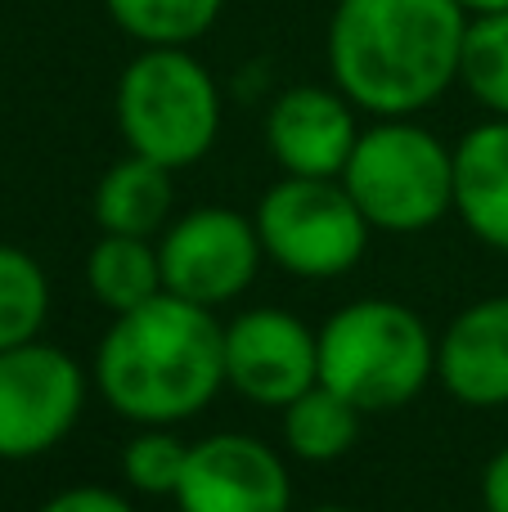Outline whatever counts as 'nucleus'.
Instances as JSON below:
<instances>
[{
  "mask_svg": "<svg viewBox=\"0 0 508 512\" xmlns=\"http://www.w3.org/2000/svg\"><path fill=\"white\" fill-rule=\"evenodd\" d=\"M468 9L459 0H338L329 68L338 90L374 117H410L459 81Z\"/></svg>",
  "mask_w": 508,
  "mask_h": 512,
  "instance_id": "obj_1",
  "label": "nucleus"
},
{
  "mask_svg": "<svg viewBox=\"0 0 508 512\" xmlns=\"http://www.w3.org/2000/svg\"><path fill=\"white\" fill-rule=\"evenodd\" d=\"M104 400L131 423L167 427L198 414L225 382V328L176 292L117 315L95 360Z\"/></svg>",
  "mask_w": 508,
  "mask_h": 512,
  "instance_id": "obj_2",
  "label": "nucleus"
},
{
  "mask_svg": "<svg viewBox=\"0 0 508 512\" xmlns=\"http://www.w3.org/2000/svg\"><path fill=\"white\" fill-rule=\"evenodd\" d=\"M117 126L131 153L194 167L221 131V95L189 45H144L117 81Z\"/></svg>",
  "mask_w": 508,
  "mask_h": 512,
  "instance_id": "obj_3",
  "label": "nucleus"
},
{
  "mask_svg": "<svg viewBox=\"0 0 508 512\" xmlns=\"http://www.w3.org/2000/svg\"><path fill=\"white\" fill-rule=\"evenodd\" d=\"M432 373V337L410 306L356 301L338 310L320 333V382L360 414L396 409Z\"/></svg>",
  "mask_w": 508,
  "mask_h": 512,
  "instance_id": "obj_4",
  "label": "nucleus"
},
{
  "mask_svg": "<svg viewBox=\"0 0 508 512\" xmlns=\"http://www.w3.org/2000/svg\"><path fill=\"white\" fill-rule=\"evenodd\" d=\"M342 185L369 225L414 234L455 207V153L423 126L387 117L383 126L360 131Z\"/></svg>",
  "mask_w": 508,
  "mask_h": 512,
  "instance_id": "obj_5",
  "label": "nucleus"
},
{
  "mask_svg": "<svg viewBox=\"0 0 508 512\" xmlns=\"http://www.w3.org/2000/svg\"><path fill=\"white\" fill-rule=\"evenodd\" d=\"M261 248L302 279H333L360 261L369 221L347 194L320 176H288L261 198L257 212Z\"/></svg>",
  "mask_w": 508,
  "mask_h": 512,
  "instance_id": "obj_6",
  "label": "nucleus"
},
{
  "mask_svg": "<svg viewBox=\"0 0 508 512\" xmlns=\"http://www.w3.org/2000/svg\"><path fill=\"white\" fill-rule=\"evenodd\" d=\"M86 378L59 346L23 342L0 351V459H36L72 432Z\"/></svg>",
  "mask_w": 508,
  "mask_h": 512,
  "instance_id": "obj_7",
  "label": "nucleus"
},
{
  "mask_svg": "<svg viewBox=\"0 0 508 512\" xmlns=\"http://www.w3.org/2000/svg\"><path fill=\"white\" fill-rule=\"evenodd\" d=\"M162 288L198 306L239 297L261 265V234L239 212L203 207L171 225L158 248Z\"/></svg>",
  "mask_w": 508,
  "mask_h": 512,
  "instance_id": "obj_8",
  "label": "nucleus"
},
{
  "mask_svg": "<svg viewBox=\"0 0 508 512\" xmlns=\"http://www.w3.org/2000/svg\"><path fill=\"white\" fill-rule=\"evenodd\" d=\"M225 382L257 405H288L320 382V337L284 310H248L225 328Z\"/></svg>",
  "mask_w": 508,
  "mask_h": 512,
  "instance_id": "obj_9",
  "label": "nucleus"
},
{
  "mask_svg": "<svg viewBox=\"0 0 508 512\" xmlns=\"http://www.w3.org/2000/svg\"><path fill=\"white\" fill-rule=\"evenodd\" d=\"M288 472L275 450L252 436H207L189 445L176 486L180 512H288Z\"/></svg>",
  "mask_w": 508,
  "mask_h": 512,
  "instance_id": "obj_10",
  "label": "nucleus"
},
{
  "mask_svg": "<svg viewBox=\"0 0 508 512\" xmlns=\"http://www.w3.org/2000/svg\"><path fill=\"white\" fill-rule=\"evenodd\" d=\"M356 140V113L342 90L293 86L275 99L266 117V144L288 176H342Z\"/></svg>",
  "mask_w": 508,
  "mask_h": 512,
  "instance_id": "obj_11",
  "label": "nucleus"
},
{
  "mask_svg": "<svg viewBox=\"0 0 508 512\" xmlns=\"http://www.w3.org/2000/svg\"><path fill=\"white\" fill-rule=\"evenodd\" d=\"M437 373L464 405L508 400V297L468 306L437 346Z\"/></svg>",
  "mask_w": 508,
  "mask_h": 512,
  "instance_id": "obj_12",
  "label": "nucleus"
},
{
  "mask_svg": "<svg viewBox=\"0 0 508 512\" xmlns=\"http://www.w3.org/2000/svg\"><path fill=\"white\" fill-rule=\"evenodd\" d=\"M455 207L477 239L508 252V117L468 131L455 149Z\"/></svg>",
  "mask_w": 508,
  "mask_h": 512,
  "instance_id": "obj_13",
  "label": "nucleus"
},
{
  "mask_svg": "<svg viewBox=\"0 0 508 512\" xmlns=\"http://www.w3.org/2000/svg\"><path fill=\"white\" fill-rule=\"evenodd\" d=\"M171 212V167L131 153L95 189V221L104 234L149 239Z\"/></svg>",
  "mask_w": 508,
  "mask_h": 512,
  "instance_id": "obj_14",
  "label": "nucleus"
},
{
  "mask_svg": "<svg viewBox=\"0 0 508 512\" xmlns=\"http://www.w3.org/2000/svg\"><path fill=\"white\" fill-rule=\"evenodd\" d=\"M90 292L104 301L113 315H126V310L144 306L149 297H158L162 288V261L158 252L149 248L135 234H104L90 252Z\"/></svg>",
  "mask_w": 508,
  "mask_h": 512,
  "instance_id": "obj_15",
  "label": "nucleus"
},
{
  "mask_svg": "<svg viewBox=\"0 0 508 512\" xmlns=\"http://www.w3.org/2000/svg\"><path fill=\"white\" fill-rule=\"evenodd\" d=\"M284 414V441L297 459L329 463L338 454L351 450V441L360 436V409L351 400H342L333 387L315 382L297 400H288Z\"/></svg>",
  "mask_w": 508,
  "mask_h": 512,
  "instance_id": "obj_16",
  "label": "nucleus"
},
{
  "mask_svg": "<svg viewBox=\"0 0 508 512\" xmlns=\"http://www.w3.org/2000/svg\"><path fill=\"white\" fill-rule=\"evenodd\" d=\"M104 9L140 45H194L216 27L225 0H104Z\"/></svg>",
  "mask_w": 508,
  "mask_h": 512,
  "instance_id": "obj_17",
  "label": "nucleus"
},
{
  "mask_svg": "<svg viewBox=\"0 0 508 512\" xmlns=\"http://www.w3.org/2000/svg\"><path fill=\"white\" fill-rule=\"evenodd\" d=\"M50 315V283L45 270L18 248H0V351L36 342Z\"/></svg>",
  "mask_w": 508,
  "mask_h": 512,
  "instance_id": "obj_18",
  "label": "nucleus"
},
{
  "mask_svg": "<svg viewBox=\"0 0 508 512\" xmlns=\"http://www.w3.org/2000/svg\"><path fill=\"white\" fill-rule=\"evenodd\" d=\"M459 81L473 90L477 104H486L495 117H508V9L468 18Z\"/></svg>",
  "mask_w": 508,
  "mask_h": 512,
  "instance_id": "obj_19",
  "label": "nucleus"
},
{
  "mask_svg": "<svg viewBox=\"0 0 508 512\" xmlns=\"http://www.w3.org/2000/svg\"><path fill=\"white\" fill-rule=\"evenodd\" d=\"M185 459L189 445H180L171 432H144L126 445L122 472L144 495H176L180 477H185Z\"/></svg>",
  "mask_w": 508,
  "mask_h": 512,
  "instance_id": "obj_20",
  "label": "nucleus"
},
{
  "mask_svg": "<svg viewBox=\"0 0 508 512\" xmlns=\"http://www.w3.org/2000/svg\"><path fill=\"white\" fill-rule=\"evenodd\" d=\"M41 512H135V508L126 504V499L99 490V486H77V490H63V495H54Z\"/></svg>",
  "mask_w": 508,
  "mask_h": 512,
  "instance_id": "obj_21",
  "label": "nucleus"
},
{
  "mask_svg": "<svg viewBox=\"0 0 508 512\" xmlns=\"http://www.w3.org/2000/svg\"><path fill=\"white\" fill-rule=\"evenodd\" d=\"M482 499H486V512H508V450L495 454L491 468H486Z\"/></svg>",
  "mask_w": 508,
  "mask_h": 512,
  "instance_id": "obj_22",
  "label": "nucleus"
},
{
  "mask_svg": "<svg viewBox=\"0 0 508 512\" xmlns=\"http://www.w3.org/2000/svg\"><path fill=\"white\" fill-rule=\"evenodd\" d=\"M459 5L468 14H500V9H508V0H459Z\"/></svg>",
  "mask_w": 508,
  "mask_h": 512,
  "instance_id": "obj_23",
  "label": "nucleus"
},
{
  "mask_svg": "<svg viewBox=\"0 0 508 512\" xmlns=\"http://www.w3.org/2000/svg\"><path fill=\"white\" fill-rule=\"evenodd\" d=\"M315 512H347V508H315Z\"/></svg>",
  "mask_w": 508,
  "mask_h": 512,
  "instance_id": "obj_24",
  "label": "nucleus"
}]
</instances>
